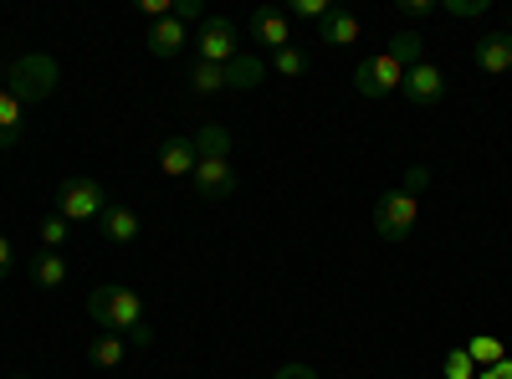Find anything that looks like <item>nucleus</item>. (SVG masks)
Returning <instances> with one entry per match:
<instances>
[{
  "label": "nucleus",
  "mask_w": 512,
  "mask_h": 379,
  "mask_svg": "<svg viewBox=\"0 0 512 379\" xmlns=\"http://www.w3.org/2000/svg\"><path fill=\"white\" fill-rule=\"evenodd\" d=\"M88 318L103 328V333H118V339H134L139 349L154 344V328L144 323V303L134 287H93L88 292Z\"/></svg>",
  "instance_id": "obj_1"
},
{
  "label": "nucleus",
  "mask_w": 512,
  "mask_h": 379,
  "mask_svg": "<svg viewBox=\"0 0 512 379\" xmlns=\"http://www.w3.org/2000/svg\"><path fill=\"white\" fill-rule=\"evenodd\" d=\"M57 77H62V67H57L47 52H31V57H16V62H11L6 88L31 108V103H41V98H52V93H57Z\"/></svg>",
  "instance_id": "obj_2"
},
{
  "label": "nucleus",
  "mask_w": 512,
  "mask_h": 379,
  "mask_svg": "<svg viewBox=\"0 0 512 379\" xmlns=\"http://www.w3.org/2000/svg\"><path fill=\"white\" fill-rule=\"evenodd\" d=\"M108 210V195H103V185L93 180V175H72V180H62V190H57V216L62 221H72V226H88V221H98Z\"/></svg>",
  "instance_id": "obj_3"
},
{
  "label": "nucleus",
  "mask_w": 512,
  "mask_h": 379,
  "mask_svg": "<svg viewBox=\"0 0 512 379\" xmlns=\"http://www.w3.org/2000/svg\"><path fill=\"white\" fill-rule=\"evenodd\" d=\"M415 226H420V200L415 195H405V190H390V195H379V205H374V231H379V241H410L415 236Z\"/></svg>",
  "instance_id": "obj_4"
},
{
  "label": "nucleus",
  "mask_w": 512,
  "mask_h": 379,
  "mask_svg": "<svg viewBox=\"0 0 512 379\" xmlns=\"http://www.w3.org/2000/svg\"><path fill=\"white\" fill-rule=\"evenodd\" d=\"M190 47H195V62H216V67H226L231 57H241L236 21H231V16H205L200 31L190 36Z\"/></svg>",
  "instance_id": "obj_5"
},
{
  "label": "nucleus",
  "mask_w": 512,
  "mask_h": 379,
  "mask_svg": "<svg viewBox=\"0 0 512 379\" xmlns=\"http://www.w3.org/2000/svg\"><path fill=\"white\" fill-rule=\"evenodd\" d=\"M405 88V67L390 57V52H379V57H364L354 67V93L359 98H390Z\"/></svg>",
  "instance_id": "obj_6"
},
{
  "label": "nucleus",
  "mask_w": 512,
  "mask_h": 379,
  "mask_svg": "<svg viewBox=\"0 0 512 379\" xmlns=\"http://www.w3.org/2000/svg\"><path fill=\"white\" fill-rule=\"evenodd\" d=\"M190 190H195L205 205L231 200V195H236V170H231V159H200L195 175H190Z\"/></svg>",
  "instance_id": "obj_7"
},
{
  "label": "nucleus",
  "mask_w": 512,
  "mask_h": 379,
  "mask_svg": "<svg viewBox=\"0 0 512 379\" xmlns=\"http://www.w3.org/2000/svg\"><path fill=\"white\" fill-rule=\"evenodd\" d=\"M251 41H256V52H282V47H292V21H287V11L282 6H256V16H251Z\"/></svg>",
  "instance_id": "obj_8"
},
{
  "label": "nucleus",
  "mask_w": 512,
  "mask_h": 379,
  "mask_svg": "<svg viewBox=\"0 0 512 379\" xmlns=\"http://www.w3.org/2000/svg\"><path fill=\"white\" fill-rule=\"evenodd\" d=\"M415 108H436L441 98H446V72L436 67V62H420V67H410L405 72V88H400Z\"/></svg>",
  "instance_id": "obj_9"
},
{
  "label": "nucleus",
  "mask_w": 512,
  "mask_h": 379,
  "mask_svg": "<svg viewBox=\"0 0 512 379\" xmlns=\"http://www.w3.org/2000/svg\"><path fill=\"white\" fill-rule=\"evenodd\" d=\"M195 164H200V154H195V139L190 134H164V144H159V175L190 180Z\"/></svg>",
  "instance_id": "obj_10"
},
{
  "label": "nucleus",
  "mask_w": 512,
  "mask_h": 379,
  "mask_svg": "<svg viewBox=\"0 0 512 379\" xmlns=\"http://www.w3.org/2000/svg\"><path fill=\"white\" fill-rule=\"evenodd\" d=\"M472 62L487 72V77H507L512 72V36L507 31H487L472 41Z\"/></svg>",
  "instance_id": "obj_11"
},
{
  "label": "nucleus",
  "mask_w": 512,
  "mask_h": 379,
  "mask_svg": "<svg viewBox=\"0 0 512 379\" xmlns=\"http://www.w3.org/2000/svg\"><path fill=\"white\" fill-rule=\"evenodd\" d=\"M144 47L154 52V57H180L185 47H190V26L185 21H175V16H164V21H149L144 26Z\"/></svg>",
  "instance_id": "obj_12"
},
{
  "label": "nucleus",
  "mask_w": 512,
  "mask_h": 379,
  "mask_svg": "<svg viewBox=\"0 0 512 379\" xmlns=\"http://www.w3.org/2000/svg\"><path fill=\"white\" fill-rule=\"evenodd\" d=\"M318 36H323V47H333V52H349V47H359L364 41V21L354 16V11H328L323 21H318Z\"/></svg>",
  "instance_id": "obj_13"
},
{
  "label": "nucleus",
  "mask_w": 512,
  "mask_h": 379,
  "mask_svg": "<svg viewBox=\"0 0 512 379\" xmlns=\"http://www.w3.org/2000/svg\"><path fill=\"white\" fill-rule=\"evenodd\" d=\"M98 231H103V241H108V246H134V241H139V231H144V221H139L128 205H108L103 216H98Z\"/></svg>",
  "instance_id": "obj_14"
},
{
  "label": "nucleus",
  "mask_w": 512,
  "mask_h": 379,
  "mask_svg": "<svg viewBox=\"0 0 512 379\" xmlns=\"http://www.w3.org/2000/svg\"><path fill=\"white\" fill-rule=\"evenodd\" d=\"M267 72H272V62H267L262 52H241V57H231V62H226V88L251 93L256 82H267Z\"/></svg>",
  "instance_id": "obj_15"
},
{
  "label": "nucleus",
  "mask_w": 512,
  "mask_h": 379,
  "mask_svg": "<svg viewBox=\"0 0 512 379\" xmlns=\"http://www.w3.org/2000/svg\"><path fill=\"white\" fill-rule=\"evenodd\" d=\"M21 129H26V103L11 88H0V149H16Z\"/></svg>",
  "instance_id": "obj_16"
},
{
  "label": "nucleus",
  "mask_w": 512,
  "mask_h": 379,
  "mask_svg": "<svg viewBox=\"0 0 512 379\" xmlns=\"http://www.w3.org/2000/svg\"><path fill=\"white\" fill-rule=\"evenodd\" d=\"M384 52H390L405 72H410V67H420V62H431V57H425V36H420V31H410V26H405V31H395Z\"/></svg>",
  "instance_id": "obj_17"
},
{
  "label": "nucleus",
  "mask_w": 512,
  "mask_h": 379,
  "mask_svg": "<svg viewBox=\"0 0 512 379\" xmlns=\"http://www.w3.org/2000/svg\"><path fill=\"white\" fill-rule=\"evenodd\" d=\"M31 282L41 292H57L67 282V262L57 257V251H36V257H31Z\"/></svg>",
  "instance_id": "obj_18"
},
{
  "label": "nucleus",
  "mask_w": 512,
  "mask_h": 379,
  "mask_svg": "<svg viewBox=\"0 0 512 379\" xmlns=\"http://www.w3.org/2000/svg\"><path fill=\"white\" fill-rule=\"evenodd\" d=\"M185 82H190V93H195V98H210V93H226V67H216V62H190Z\"/></svg>",
  "instance_id": "obj_19"
},
{
  "label": "nucleus",
  "mask_w": 512,
  "mask_h": 379,
  "mask_svg": "<svg viewBox=\"0 0 512 379\" xmlns=\"http://www.w3.org/2000/svg\"><path fill=\"white\" fill-rule=\"evenodd\" d=\"M190 139H195V154L200 159H231V134L221 129V123H200Z\"/></svg>",
  "instance_id": "obj_20"
},
{
  "label": "nucleus",
  "mask_w": 512,
  "mask_h": 379,
  "mask_svg": "<svg viewBox=\"0 0 512 379\" xmlns=\"http://www.w3.org/2000/svg\"><path fill=\"white\" fill-rule=\"evenodd\" d=\"M88 359H93L98 369H118V364L128 359V339H118V333H98V339L88 344Z\"/></svg>",
  "instance_id": "obj_21"
},
{
  "label": "nucleus",
  "mask_w": 512,
  "mask_h": 379,
  "mask_svg": "<svg viewBox=\"0 0 512 379\" xmlns=\"http://www.w3.org/2000/svg\"><path fill=\"white\" fill-rule=\"evenodd\" d=\"M461 349L472 354V364H477V369H492V364H502V359H507V354H502V344L492 339V333H472V339H466Z\"/></svg>",
  "instance_id": "obj_22"
},
{
  "label": "nucleus",
  "mask_w": 512,
  "mask_h": 379,
  "mask_svg": "<svg viewBox=\"0 0 512 379\" xmlns=\"http://www.w3.org/2000/svg\"><path fill=\"white\" fill-rule=\"evenodd\" d=\"M36 236H41V246H47V251H57V246H67V236H72V221H62L57 210H52V216H41Z\"/></svg>",
  "instance_id": "obj_23"
},
{
  "label": "nucleus",
  "mask_w": 512,
  "mask_h": 379,
  "mask_svg": "<svg viewBox=\"0 0 512 379\" xmlns=\"http://www.w3.org/2000/svg\"><path fill=\"white\" fill-rule=\"evenodd\" d=\"M308 52L303 47H282L277 57H272V72H282V77H308Z\"/></svg>",
  "instance_id": "obj_24"
},
{
  "label": "nucleus",
  "mask_w": 512,
  "mask_h": 379,
  "mask_svg": "<svg viewBox=\"0 0 512 379\" xmlns=\"http://www.w3.org/2000/svg\"><path fill=\"white\" fill-rule=\"evenodd\" d=\"M441 379H477V364H472V354H466L461 344L441 359Z\"/></svg>",
  "instance_id": "obj_25"
},
{
  "label": "nucleus",
  "mask_w": 512,
  "mask_h": 379,
  "mask_svg": "<svg viewBox=\"0 0 512 379\" xmlns=\"http://www.w3.org/2000/svg\"><path fill=\"white\" fill-rule=\"evenodd\" d=\"M282 11H287V21H323L333 6H328V0H287Z\"/></svg>",
  "instance_id": "obj_26"
},
{
  "label": "nucleus",
  "mask_w": 512,
  "mask_h": 379,
  "mask_svg": "<svg viewBox=\"0 0 512 379\" xmlns=\"http://www.w3.org/2000/svg\"><path fill=\"white\" fill-rule=\"evenodd\" d=\"M487 11H492V0H441V16H456V21H472Z\"/></svg>",
  "instance_id": "obj_27"
},
{
  "label": "nucleus",
  "mask_w": 512,
  "mask_h": 379,
  "mask_svg": "<svg viewBox=\"0 0 512 379\" xmlns=\"http://www.w3.org/2000/svg\"><path fill=\"white\" fill-rule=\"evenodd\" d=\"M425 185H431V170H425V164H410V170H405V180H400V190L420 200V195H425Z\"/></svg>",
  "instance_id": "obj_28"
},
{
  "label": "nucleus",
  "mask_w": 512,
  "mask_h": 379,
  "mask_svg": "<svg viewBox=\"0 0 512 379\" xmlns=\"http://www.w3.org/2000/svg\"><path fill=\"white\" fill-rule=\"evenodd\" d=\"M441 6H436V0H400V16L405 21H431Z\"/></svg>",
  "instance_id": "obj_29"
},
{
  "label": "nucleus",
  "mask_w": 512,
  "mask_h": 379,
  "mask_svg": "<svg viewBox=\"0 0 512 379\" xmlns=\"http://www.w3.org/2000/svg\"><path fill=\"white\" fill-rule=\"evenodd\" d=\"M175 21H205V6L200 0H175V11H169Z\"/></svg>",
  "instance_id": "obj_30"
},
{
  "label": "nucleus",
  "mask_w": 512,
  "mask_h": 379,
  "mask_svg": "<svg viewBox=\"0 0 512 379\" xmlns=\"http://www.w3.org/2000/svg\"><path fill=\"white\" fill-rule=\"evenodd\" d=\"M272 379H318V369L313 364H282Z\"/></svg>",
  "instance_id": "obj_31"
},
{
  "label": "nucleus",
  "mask_w": 512,
  "mask_h": 379,
  "mask_svg": "<svg viewBox=\"0 0 512 379\" xmlns=\"http://www.w3.org/2000/svg\"><path fill=\"white\" fill-rule=\"evenodd\" d=\"M11 267H16V251H11V236H0V282L11 277Z\"/></svg>",
  "instance_id": "obj_32"
},
{
  "label": "nucleus",
  "mask_w": 512,
  "mask_h": 379,
  "mask_svg": "<svg viewBox=\"0 0 512 379\" xmlns=\"http://www.w3.org/2000/svg\"><path fill=\"white\" fill-rule=\"evenodd\" d=\"M477 379H512V359H502V364H492V369H482Z\"/></svg>",
  "instance_id": "obj_33"
},
{
  "label": "nucleus",
  "mask_w": 512,
  "mask_h": 379,
  "mask_svg": "<svg viewBox=\"0 0 512 379\" xmlns=\"http://www.w3.org/2000/svg\"><path fill=\"white\" fill-rule=\"evenodd\" d=\"M11 379H26V374H11Z\"/></svg>",
  "instance_id": "obj_34"
},
{
  "label": "nucleus",
  "mask_w": 512,
  "mask_h": 379,
  "mask_svg": "<svg viewBox=\"0 0 512 379\" xmlns=\"http://www.w3.org/2000/svg\"><path fill=\"white\" fill-rule=\"evenodd\" d=\"M507 36H512V21H507Z\"/></svg>",
  "instance_id": "obj_35"
}]
</instances>
